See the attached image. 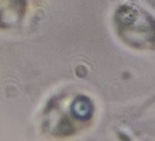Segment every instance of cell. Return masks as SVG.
<instances>
[{
    "label": "cell",
    "instance_id": "1",
    "mask_svg": "<svg viewBox=\"0 0 155 141\" xmlns=\"http://www.w3.org/2000/svg\"><path fill=\"white\" fill-rule=\"evenodd\" d=\"M114 23L118 36L129 47L141 50L155 49V19L145 9L123 5L117 9Z\"/></svg>",
    "mask_w": 155,
    "mask_h": 141
},
{
    "label": "cell",
    "instance_id": "2",
    "mask_svg": "<svg viewBox=\"0 0 155 141\" xmlns=\"http://www.w3.org/2000/svg\"><path fill=\"white\" fill-rule=\"evenodd\" d=\"M27 12V0H0V29L18 25Z\"/></svg>",
    "mask_w": 155,
    "mask_h": 141
},
{
    "label": "cell",
    "instance_id": "3",
    "mask_svg": "<svg viewBox=\"0 0 155 141\" xmlns=\"http://www.w3.org/2000/svg\"><path fill=\"white\" fill-rule=\"evenodd\" d=\"M70 112L77 120L88 121L91 118L94 112L93 104L87 96H78L70 105Z\"/></svg>",
    "mask_w": 155,
    "mask_h": 141
}]
</instances>
